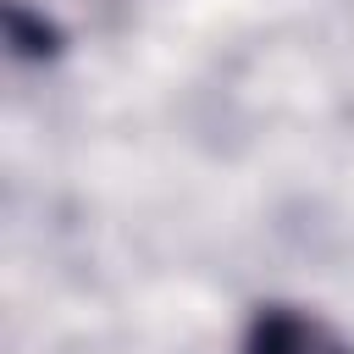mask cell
<instances>
[{
  "label": "cell",
  "mask_w": 354,
  "mask_h": 354,
  "mask_svg": "<svg viewBox=\"0 0 354 354\" xmlns=\"http://www.w3.org/2000/svg\"><path fill=\"white\" fill-rule=\"evenodd\" d=\"M238 354H354V337L337 332L321 310H304V304H288V299H266L243 321Z\"/></svg>",
  "instance_id": "obj_1"
}]
</instances>
